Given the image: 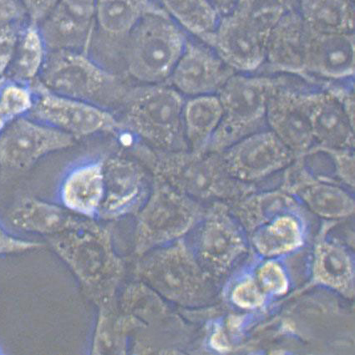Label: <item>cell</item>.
<instances>
[{
  "label": "cell",
  "mask_w": 355,
  "mask_h": 355,
  "mask_svg": "<svg viewBox=\"0 0 355 355\" xmlns=\"http://www.w3.org/2000/svg\"><path fill=\"white\" fill-rule=\"evenodd\" d=\"M96 0H60L39 24L48 51L89 54L96 30Z\"/></svg>",
  "instance_id": "cell-16"
},
{
  "label": "cell",
  "mask_w": 355,
  "mask_h": 355,
  "mask_svg": "<svg viewBox=\"0 0 355 355\" xmlns=\"http://www.w3.org/2000/svg\"><path fill=\"white\" fill-rule=\"evenodd\" d=\"M268 36L230 11L220 16L207 46L236 73L252 74L264 64Z\"/></svg>",
  "instance_id": "cell-14"
},
{
  "label": "cell",
  "mask_w": 355,
  "mask_h": 355,
  "mask_svg": "<svg viewBox=\"0 0 355 355\" xmlns=\"http://www.w3.org/2000/svg\"><path fill=\"white\" fill-rule=\"evenodd\" d=\"M234 303L243 309L259 307L263 302L261 288L252 281L243 282L236 286L232 295Z\"/></svg>",
  "instance_id": "cell-39"
},
{
  "label": "cell",
  "mask_w": 355,
  "mask_h": 355,
  "mask_svg": "<svg viewBox=\"0 0 355 355\" xmlns=\"http://www.w3.org/2000/svg\"><path fill=\"white\" fill-rule=\"evenodd\" d=\"M236 73L214 49L189 37L166 83L185 98L218 95Z\"/></svg>",
  "instance_id": "cell-13"
},
{
  "label": "cell",
  "mask_w": 355,
  "mask_h": 355,
  "mask_svg": "<svg viewBox=\"0 0 355 355\" xmlns=\"http://www.w3.org/2000/svg\"><path fill=\"white\" fill-rule=\"evenodd\" d=\"M5 354V353H3V351L1 348V347H0V354Z\"/></svg>",
  "instance_id": "cell-45"
},
{
  "label": "cell",
  "mask_w": 355,
  "mask_h": 355,
  "mask_svg": "<svg viewBox=\"0 0 355 355\" xmlns=\"http://www.w3.org/2000/svg\"><path fill=\"white\" fill-rule=\"evenodd\" d=\"M164 10L157 0H96V27L112 39H125L146 15Z\"/></svg>",
  "instance_id": "cell-25"
},
{
  "label": "cell",
  "mask_w": 355,
  "mask_h": 355,
  "mask_svg": "<svg viewBox=\"0 0 355 355\" xmlns=\"http://www.w3.org/2000/svg\"><path fill=\"white\" fill-rule=\"evenodd\" d=\"M104 198L98 219L112 221L137 214L150 189L144 169L121 156L104 159Z\"/></svg>",
  "instance_id": "cell-15"
},
{
  "label": "cell",
  "mask_w": 355,
  "mask_h": 355,
  "mask_svg": "<svg viewBox=\"0 0 355 355\" xmlns=\"http://www.w3.org/2000/svg\"><path fill=\"white\" fill-rule=\"evenodd\" d=\"M49 91L102 108L121 103L128 89L119 77L102 67L87 53L48 51L37 79Z\"/></svg>",
  "instance_id": "cell-6"
},
{
  "label": "cell",
  "mask_w": 355,
  "mask_h": 355,
  "mask_svg": "<svg viewBox=\"0 0 355 355\" xmlns=\"http://www.w3.org/2000/svg\"><path fill=\"white\" fill-rule=\"evenodd\" d=\"M305 80L313 83L354 79V34H323L310 30Z\"/></svg>",
  "instance_id": "cell-18"
},
{
  "label": "cell",
  "mask_w": 355,
  "mask_h": 355,
  "mask_svg": "<svg viewBox=\"0 0 355 355\" xmlns=\"http://www.w3.org/2000/svg\"><path fill=\"white\" fill-rule=\"evenodd\" d=\"M316 272L322 282L334 288H344L352 282L353 269L348 256L329 245L318 252Z\"/></svg>",
  "instance_id": "cell-33"
},
{
  "label": "cell",
  "mask_w": 355,
  "mask_h": 355,
  "mask_svg": "<svg viewBox=\"0 0 355 355\" xmlns=\"http://www.w3.org/2000/svg\"><path fill=\"white\" fill-rule=\"evenodd\" d=\"M329 149V148H328ZM333 158L334 169L338 177L345 184L354 185V153L349 149H329Z\"/></svg>",
  "instance_id": "cell-38"
},
{
  "label": "cell",
  "mask_w": 355,
  "mask_h": 355,
  "mask_svg": "<svg viewBox=\"0 0 355 355\" xmlns=\"http://www.w3.org/2000/svg\"><path fill=\"white\" fill-rule=\"evenodd\" d=\"M44 247L43 243L19 238L0 223V257L21 254Z\"/></svg>",
  "instance_id": "cell-37"
},
{
  "label": "cell",
  "mask_w": 355,
  "mask_h": 355,
  "mask_svg": "<svg viewBox=\"0 0 355 355\" xmlns=\"http://www.w3.org/2000/svg\"><path fill=\"white\" fill-rule=\"evenodd\" d=\"M35 104L31 84L9 80L0 87V106L11 121L30 115Z\"/></svg>",
  "instance_id": "cell-34"
},
{
  "label": "cell",
  "mask_w": 355,
  "mask_h": 355,
  "mask_svg": "<svg viewBox=\"0 0 355 355\" xmlns=\"http://www.w3.org/2000/svg\"><path fill=\"white\" fill-rule=\"evenodd\" d=\"M297 0H239L231 11L268 35L288 12L297 9Z\"/></svg>",
  "instance_id": "cell-32"
},
{
  "label": "cell",
  "mask_w": 355,
  "mask_h": 355,
  "mask_svg": "<svg viewBox=\"0 0 355 355\" xmlns=\"http://www.w3.org/2000/svg\"><path fill=\"white\" fill-rule=\"evenodd\" d=\"M202 216L196 200L155 179L148 198L137 214L135 254L140 257L180 238Z\"/></svg>",
  "instance_id": "cell-7"
},
{
  "label": "cell",
  "mask_w": 355,
  "mask_h": 355,
  "mask_svg": "<svg viewBox=\"0 0 355 355\" xmlns=\"http://www.w3.org/2000/svg\"><path fill=\"white\" fill-rule=\"evenodd\" d=\"M310 28L297 9L282 18L268 36L266 58L258 73L286 75L305 80V55Z\"/></svg>",
  "instance_id": "cell-17"
},
{
  "label": "cell",
  "mask_w": 355,
  "mask_h": 355,
  "mask_svg": "<svg viewBox=\"0 0 355 355\" xmlns=\"http://www.w3.org/2000/svg\"><path fill=\"white\" fill-rule=\"evenodd\" d=\"M28 23L0 26V77L5 76L9 72L17 51L20 35Z\"/></svg>",
  "instance_id": "cell-35"
},
{
  "label": "cell",
  "mask_w": 355,
  "mask_h": 355,
  "mask_svg": "<svg viewBox=\"0 0 355 355\" xmlns=\"http://www.w3.org/2000/svg\"><path fill=\"white\" fill-rule=\"evenodd\" d=\"M47 54L48 49L38 24L28 23L20 35L17 51L9 71L12 80L32 83L42 72Z\"/></svg>",
  "instance_id": "cell-29"
},
{
  "label": "cell",
  "mask_w": 355,
  "mask_h": 355,
  "mask_svg": "<svg viewBox=\"0 0 355 355\" xmlns=\"http://www.w3.org/2000/svg\"><path fill=\"white\" fill-rule=\"evenodd\" d=\"M187 34L208 44L220 17L209 0H157Z\"/></svg>",
  "instance_id": "cell-28"
},
{
  "label": "cell",
  "mask_w": 355,
  "mask_h": 355,
  "mask_svg": "<svg viewBox=\"0 0 355 355\" xmlns=\"http://www.w3.org/2000/svg\"><path fill=\"white\" fill-rule=\"evenodd\" d=\"M198 254L204 268L214 273L230 266L242 247L235 223L222 204H216L203 215Z\"/></svg>",
  "instance_id": "cell-20"
},
{
  "label": "cell",
  "mask_w": 355,
  "mask_h": 355,
  "mask_svg": "<svg viewBox=\"0 0 355 355\" xmlns=\"http://www.w3.org/2000/svg\"><path fill=\"white\" fill-rule=\"evenodd\" d=\"M211 345L212 348L218 351H226L228 349L227 341L225 336L221 329H218L212 334L211 338Z\"/></svg>",
  "instance_id": "cell-43"
},
{
  "label": "cell",
  "mask_w": 355,
  "mask_h": 355,
  "mask_svg": "<svg viewBox=\"0 0 355 355\" xmlns=\"http://www.w3.org/2000/svg\"><path fill=\"white\" fill-rule=\"evenodd\" d=\"M117 303L121 312L137 318L146 328L158 324L166 315L162 297L139 280L125 288Z\"/></svg>",
  "instance_id": "cell-31"
},
{
  "label": "cell",
  "mask_w": 355,
  "mask_h": 355,
  "mask_svg": "<svg viewBox=\"0 0 355 355\" xmlns=\"http://www.w3.org/2000/svg\"><path fill=\"white\" fill-rule=\"evenodd\" d=\"M154 178L196 199H222L243 193L244 183L228 173L221 153H198L189 150L137 149Z\"/></svg>",
  "instance_id": "cell-2"
},
{
  "label": "cell",
  "mask_w": 355,
  "mask_h": 355,
  "mask_svg": "<svg viewBox=\"0 0 355 355\" xmlns=\"http://www.w3.org/2000/svg\"><path fill=\"white\" fill-rule=\"evenodd\" d=\"M10 121V118L8 116L6 112L3 111L1 106H0V135L6 129Z\"/></svg>",
  "instance_id": "cell-44"
},
{
  "label": "cell",
  "mask_w": 355,
  "mask_h": 355,
  "mask_svg": "<svg viewBox=\"0 0 355 355\" xmlns=\"http://www.w3.org/2000/svg\"><path fill=\"white\" fill-rule=\"evenodd\" d=\"M221 155L228 173L243 183L259 181L287 169L296 159L268 128L241 139Z\"/></svg>",
  "instance_id": "cell-12"
},
{
  "label": "cell",
  "mask_w": 355,
  "mask_h": 355,
  "mask_svg": "<svg viewBox=\"0 0 355 355\" xmlns=\"http://www.w3.org/2000/svg\"><path fill=\"white\" fill-rule=\"evenodd\" d=\"M297 180L291 186L295 193L313 214L326 219H343L354 211V200L348 191L321 178H314L295 159L291 166Z\"/></svg>",
  "instance_id": "cell-23"
},
{
  "label": "cell",
  "mask_w": 355,
  "mask_h": 355,
  "mask_svg": "<svg viewBox=\"0 0 355 355\" xmlns=\"http://www.w3.org/2000/svg\"><path fill=\"white\" fill-rule=\"evenodd\" d=\"M76 144V139L33 118L23 116L10 122L0 135V166L24 171L40 159Z\"/></svg>",
  "instance_id": "cell-11"
},
{
  "label": "cell",
  "mask_w": 355,
  "mask_h": 355,
  "mask_svg": "<svg viewBox=\"0 0 355 355\" xmlns=\"http://www.w3.org/2000/svg\"><path fill=\"white\" fill-rule=\"evenodd\" d=\"M47 239L98 308L117 302L125 266L114 247L110 227L89 219L76 230Z\"/></svg>",
  "instance_id": "cell-1"
},
{
  "label": "cell",
  "mask_w": 355,
  "mask_h": 355,
  "mask_svg": "<svg viewBox=\"0 0 355 355\" xmlns=\"http://www.w3.org/2000/svg\"><path fill=\"white\" fill-rule=\"evenodd\" d=\"M297 10L314 32L354 34V0H297Z\"/></svg>",
  "instance_id": "cell-27"
},
{
  "label": "cell",
  "mask_w": 355,
  "mask_h": 355,
  "mask_svg": "<svg viewBox=\"0 0 355 355\" xmlns=\"http://www.w3.org/2000/svg\"><path fill=\"white\" fill-rule=\"evenodd\" d=\"M259 281L263 291L273 295H282L287 291L288 286L283 269L275 263H268L260 268Z\"/></svg>",
  "instance_id": "cell-36"
},
{
  "label": "cell",
  "mask_w": 355,
  "mask_h": 355,
  "mask_svg": "<svg viewBox=\"0 0 355 355\" xmlns=\"http://www.w3.org/2000/svg\"><path fill=\"white\" fill-rule=\"evenodd\" d=\"M212 6L218 11L220 16L227 14L236 6L239 0H209Z\"/></svg>",
  "instance_id": "cell-42"
},
{
  "label": "cell",
  "mask_w": 355,
  "mask_h": 355,
  "mask_svg": "<svg viewBox=\"0 0 355 355\" xmlns=\"http://www.w3.org/2000/svg\"><path fill=\"white\" fill-rule=\"evenodd\" d=\"M10 220L20 231L51 238L76 230L89 219L73 214L61 204L27 197L16 204L10 211Z\"/></svg>",
  "instance_id": "cell-22"
},
{
  "label": "cell",
  "mask_w": 355,
  "mask_h": 355,
  "mask_svg": "<svg viewBox=\"0 0 355 355\" xmlns=\"http://www.w3.org/2000/svg\"><path fill=\"white\" fill-rule=\"evenodd\" d=\"M104 191V159L85 162L64 175L60 186V202L80 217L97 220Z\"/></svg>",
  "instance_id": "cell-21"
},
{
  "label": "cell",
  "mask_w": 355,
  "mask_h": 355,
  "mask_svg": "<svg viewBox=\"0 0 355 355\" xmlns=\"http://www.w3.org/2000/svg\"><path fill=\"white\" fill-rule=\"evenodd\" d=\"M146 326L130 314L121 312L118 303L99 308L92 354H125L130 336Z\"/></svg>",
  "instance_id": "cell-26"
},
{
  "label": "cell",
  "mask_w": 355,
  "mask_h": 355,
  "mask_svg": "<svg viewBox=\"0 0 355 355\" xmlns=\"http://www.w3.org/2000/svg\"><path fill=\"white\" fill-rule=\"evenodd\" d=\"M223 117L218 95L187 98L183 108V128L187 150L207 153Z\"/></svg>",
  "instance_id": "cell-24"
},
{
  "label": "cell",
  "mask_w": 355,
  "mask_h": 355,
  "mask_svg": "<svg viewBox=\"0 0 355 355\" xmlns=\"http://www.w3.org/2000/svg\"><path fill=\"white\" fill-rule=\"evenodd\" d=\"M31 23L39 24L54 9L60 0H20Z\"/></svg>",
  "instance_id": "cell-41"
},
{
  "label": "cell",
  "mask_w": 355,
  "mask_h": 355,
  "mask_svg": "<svg viewBox=\"0 0 355 355\" xmlns=\"http://www.w3.org/2000/svg\"><path fill=\"white\" fill-rule=\"evenodd\" d=\"M283 75L236 73L218 94L223 117L207 152L222 153L236 141L267 128L269 100Z\"/></svg>",
  "instance_id": "cell-5"
},
{
  "label": "cell",
  "mask_w": 355,
  "mask_h": 355,
  "mask_svg": "<svg viewBox=\"0 0 355 355\" xmlns=\"http://www.w3.org/2000/svg\"><path fill=\"white\" fill-rule=\"evenodd\" d=\"M189 37L165 10L146 15L125 39L126 71L144 85L166 83Z\"/></svg>",
  "instance_id": "cell-4"
},
{
  "label": "cell",
  "mask_w": 355,
  "mask_h": 355,
  "mask_svg": "<svg viewBox=\"0 0 355 355\" xmlns=\"http://www.w3.org/2000/svg\"><path fill=\"white\" fill-rule=\"evenodd\" d=\"M35 104L30 116L76 138L123 129L121 122L107 109L89 102L53 93L37 80L31 83Z\"/></svg>",
  "instance_id": "cell-10"
},
{
  "label": "cell",
  "mask_w": 355,
  "mask_h": 355,
  "mask_svg": "<svg viewBox=\"0 0 355 355\" xmlns=\"http://www.w3.org/2000/svg\"><path fill=\"white\" fill-rule=\"evenodd\" d=\"M28 19L26 8L20 0H0V26L24 23Z\"/></svg>",
  "instance_id": "cell-40"
},
{
  "label": "cell",
  "mask_w": 355,
  "mask_h": 355,
  "mask_svg": "<svg viewBox=\"0 0 355 355\" xmlns=\"http://www.w3.org/2000/svg\"><path fill=\"white\" fill-rule=\"evenodd\" d=\"M284 210L273 215L272 221L257 232L256 247L265 256L285 254L302 243L300 222L293 215L285 214Z\"/></svg>",
  "instance_id": "cell-30"
},
{
  "label": "cell",
  "mask_w": 355,
  "mask_h": 355,
  "mask_svg": "<svg viewBox=\"0 0 355 355\" xmlns=\"http://www.w3.org/2000/svg\"><path fill=\"white\" fill-rule=\"evenodd\" d=\"M185 97L167 83L128 89L123 101V129L142 139L154 149L187 150L183 108Z\"/></svg>",
  "instance_id": "cell-3"
},
{
  "label": "cell",
  "mask_w": 355,
  "mask_h": 355,
  "mask_svg": "<svg viewBox=\"0 0 355 355\" xmlns=\"http://www.w3.org/2000/svg\"><path fill=\"white\" fill-rule=\"evenodd\" d=\"M318 83L283 75L268 102L267 128L296 158L303 156L314 146L309 104L310 93Z\"/></svg>",
  "instance_id": "cell-9"
},
{
  "label": "cell",
  "mask_w": 355,
  "mask_h": 355,
  "mask_svg": "<svg viewBox=\"0 0 355 355\" xmlns=\"http://www.w3.org/2000/svg\"><path fill=\"white\" fill-rule=\"evenodd\" d=\"M309 118L314 146L329 149H354V119L326 81L310 93Z\"/></svg>",
  "instance_id": "cell-19"
},
{
  "label": "cell",
  "mask_w": 355,
  "mask_h": 355,
  "mask_svg": "<svg viewBox=\"0 0 355 355\" xmlns=\"http://www.w3.org/2000/svg\"><path fill=\"white\" fill-rule=\"evenodd\" d=\"M137 280L164 299L184 305L197 304L209 292L206 271L182 244L156 248L138 257Z\"/></svg>",
  "instance_id": "cell-8"
}]
</instances>
